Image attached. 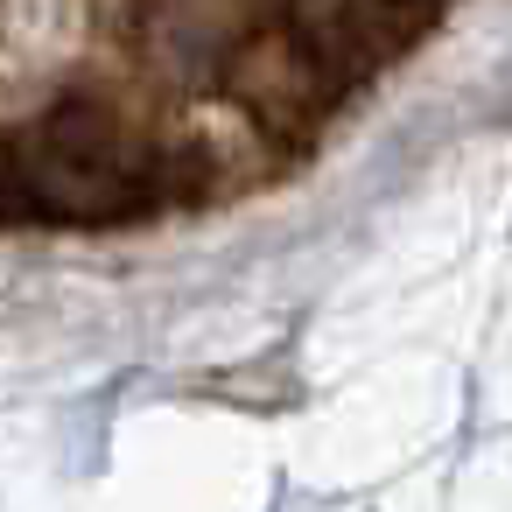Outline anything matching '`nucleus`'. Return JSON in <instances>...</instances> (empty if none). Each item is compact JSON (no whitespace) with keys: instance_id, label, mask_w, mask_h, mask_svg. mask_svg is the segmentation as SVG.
<instances>
[{"instance_id":"nucleus-1","label":"nucleus","mask_w":512,"mask_h":512,"mask_svg":"<svg viewBox=\"0 0 512 512\" xmlns=\"http://www.w3.org/2000/svg\"><path fill=\"white\" fill-rule=\"evenodd\" d=\"M435 15L442 0H281V22L267 29L246 22V36L218 71L267 127L302 134L358 78L421 43Z\"/></svg>"},{"instance_id":"nucleus-2","label":"nucleus","mask_w":512,"mask_h":512,"mask_svg":"<svg viewBox=\"0 0 512 512\" xmlns=\"http://www.w3.org/2000/svg\"><path fill=\"white\" fill-rule=\"evenodd\" d=\"M176 190V162L106 106H57L0 141V211L36 225H127Z\"/></svg>"}]
</instances>
